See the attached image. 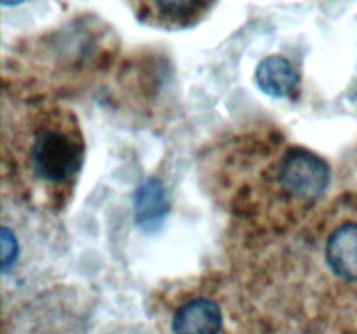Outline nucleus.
Returning <instances> with one entry per match:
<instances>
[{
	"label": "nucleus",
	"instance_id": "nucleus-7",
	"mask_svg": "<svg viewBox=\"0 0 357 334\" xmlns=\"http://www.w3.org/2000/svg\"><path fill=\"white\" fill-rule=\"evenodd\" d=\"M255 82L261 93L272 97H293L300 87V73L288 58L272 54L261 59L255 70Z\"/></svg>",
	"mask_w": 357,
	"mask_h": 334
},
{
	"label": "nucleus",
	"instance_id": "nucleus-1",
	"mask_svg": "<svg viewBox=\"0 0 357 334\" xmlns=\"http://www.w3.org/2000/svg\"><path fill=\"white\" fill-rule=\"evenodd\" d=\"M206 169L213 195L246 237L288 235L319 207L330 186L326 160L275 129L234 136Z\"/></svg>",
	"mask_w": 357,
	"mask_h": 334
},
{
	"label": "nucleus",
	"instance_id": "nucleus-4",
	"mask_svg": "<svg viewBox=\"0 0 357 334\" xmlns=\"http://www.w3.org/2000/svg\"><path fill=\"white\" fill-rule=\"evenodd\" d=\"M289 233L319 253L331 275L357 284V191H344L319 205Z\"/></svg>",
	"mask_w": 357,
	"mask_h": 334
},
{
	"label": "nucleus",
	"instance_id": "nucleus-8",
	"mask_svg": "<svg viewBox=\"0 0 357 334\" xmlns=\"http://www.w3.org/2000/svg\"><path fill=\"white\" fill-rule=\"evenodd\" d=\"M166 212V193L159 181L150 180L139 188L136 198V218L142 223L155 221Z\"/></svg>",
	"mask_w": 357,
	"mask_h": 334
},
{
	"label": "nucleus",
	"instance_id": "nucleus-9",
	"mask_svg": "<svg viewBox=\"0 0 357 334\" xmlns=\"http://www.w3.org/2000/svg\"><path fill=\"white\" fill-rule=\"evenodd\" d=\"M23 2H26V0H2L3 6H20Z\"/></svg>",
	"mask_w": 357,
	"mask_h": 334
},
{
	"label": "nucleus",
	"instance_id": "nucleus-2",
	"mask_svg": "<svg viewBox=\"0 0 357 334\" xmlns=\"http://www.w3.org/2000/svg\"><path fill=\"white\" fill-rule=\"evenodd\" d=\"M86 160L77 115L59 100L6 96L2 177L20 204L59 214L73 200Z\"/></svg>",
	"mask_w": 357,
	"mask_h": 334
},
{
	"label": "nucleus",
	"instance_id": "nucleus-5",
	"mask_svg": "<svg viewBox=\"0 0 357 334\" xmlns=\"http://www.w3.org/2000/svg\"><path fill=\"white\" fill-rule=\"evenodd\" d=\"M218 0H128L136 19L160 30H185L206 19Z\"/></svg>",
	"mask_w": 357,
	"mask_h": 334
},
{
	"label": "nucleus",
	"instance_id": "nucleus-6",
	"mask_svg": "<svg viewBox=\"0 0 357 334\" xmlns=\"http://www.w3.org/2000/svg\"><path fill=\"white\" fill-rule=\"evenodd\" d=\"M222 327V306L206 296L188 299L173 315L174 334H220Z\"/></svg>",
	"mask_w": 357,
	"mask_h": 334
},
{
	"label": "nucleus",
	"instance_id": "nucleus-3",
	"mask_svg": "<svg viewBox=\"0 0 357 334\" xmlns=\"http://www.w3.org/2000/svg\"><path fill=\"white\" fill-rule=\"evenodd\" d=\"M119 38L96 16H77L58 28L17 42L6 58L3 93L59 100L112 68Z\"/></svg>",
	"mask_w": 357,
	"mask_h": 334
}]
</instances>
